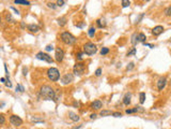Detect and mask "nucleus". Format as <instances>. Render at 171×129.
<instances>
[{"instance_id": "obj_5", "label": "nucleus", "mask_w": 171, "mask_h": 129, "mask_svg": "<svg viewBox=\"0 0 171 129\" xmlns=\"http://www.w3.org/2000/svg\"><path fill=\"white\" fill-rule=\"evenodd\" d=\"M35 58L39 59V60H43V62H46L48 64H52V62H53L51 56H49L47 53H43V52H39V53L35 55Z\"/></svg>"}, {"instance_id": "obj_38", "label": "nucleus", "mask_w": 171, "mask_h": 129, "mask_svg": "<svg viewBox=\"0 0 171 129\" xmlns=\"http://www.w3.org/2000/svg\"><path fill=\"white\" fill-rule=\"evenodd\" d=\"M52 50H53V45L52 44H49V45H47L46 47H45V51H46V52H50Z\"/></svg>"}, {"instance_id": "obj_15", "label": "nucleus", "mask_w": 171, "mask_h": 129, "mask_svg": "<svg viewBox=\"0 0 171 129\" xmlns=\"http://www.w3.org/2000/svg\"><path fill=\"white\" fill-rule=\"evenodd\" d=\"M96 26L98 28H105L106 27V20L105 19H98L97 21H96Z\"/></svg>"}, {"instance_id": "obj_9", "label": "nucleus", "mask_w": 171, "mask_h": 129, "mask_svg": "<svg viewBox=\"0 0 171 129\" xmlns=\"http://www.w3.org/2000/svg\"><path fill=\"white\" fill-rule=\"evenodd\" d=\"M74 80V76L72 73H65L63 76L61 77V83L63 84V85H67L70 83H72Z\"/></svg>"}, {"instance_id": "obj_28", "label": "nucleus", "mask_w": 171, "mask_h": 129, "mask_svg": "<svg viewBox=\"0 0 171 129\" xmlns=\"http://www.w3.org/2000/svg\"><path fill=\"white\" fill-rule=\"evenodd\" d=\"M136 52H137L136 47H133L131 51L127 52V56H133V55H135V54H136Z\"/></svg>"}, {"instance_id": "obj_20", "label": "nucleus", "mask_w": 171, "mask_h": 129, "mask_svg": "<svg viewBox=\"0 0 171 129\" xmlns=\"http://www.w3.org/2000/svg\"><path fill=\"white\" fill-rule=\"evenodd\" d=\"M15 4H22V5H30V1H26V0H15Z\"/></svg>"}, {"instance_id": "obj_3", "label": "nucleus", "mask_w": 171, "mask_h": 129, "mask_svg": "<svg viewBox=\"0 0 171 129\" xmlns=\"http://www.w3.org/2000/svg\"><path fill=\"white\" fill-rule=\"evenodd\" d=\"M47 77L51 82H57L60 79V72L57 68H49L47 70Z\"/></svg>"}, {"instance_id": "obj_12", "label": "nucleus", "mask_w": 171, "mask_h": 129, "mask_svg": "<svg viewBox=\"0 0 171 129\" xmlns=\"http://www.w3.org/2000/svg\"><path fill=\"white\" fill-rule=\"evenodd\" d=\"M27 29H28L30 32H32V33H37L40 30V26L35 25V24H30V25L27 26Z\"/></svg>"}, {"instance_id": "obj_37", "label": "nucleus", "mask_w": 171, "mask_h": 129, "mask_svg": "<svg viewBox=\"0 0 171 129\" xmlns=\"http://www.w3.org/2000/svg\"><path fill=\"white\" fill-rule=\"evenodd\" d=\"M64 3H65L64 0H58V1H57V7H63Z\"/></svg>"}, {"instance_id": "obj_40", "label": "nucleus", "mask_w": 171, "mask_h": 129, "mask_svg": "<svg viewBox=\"0 0 171 129\" xmlns=\"http://www.w3.org/2000/svg\"><path fill=\"white\" fill-rule=\"evenodd\" d=\"M4 71H5V75H6V79L9 80V76H10V73H9V71H8V67H6V65H4Z\"/></svg>"}, {"instance_id": "obj_6", "label": "nucleus", "mask_w": 171, "mask_h": 129, "mask_svg": "<svg viewBox=\"0 0 171 129\" xmlns=\"http://www.w3.org/2000/svg\"><path fill=\"white\" fill-rule=\"evenodd\" d=\"M73 72L75 75H78V76L83 75L85 73V65L83 63H77L73 68Z\"/></svg>"}, {"instance_id": "obj_45", "label": "nucleus", "mask_w": 171, "mask_h": 129, "mask_svg": "<svg viewBox=\"0 0 171 129\" xmlns=\"http://www.w3.org/2000/svg\"><path fill=\"white\" fill-rule=\"evenodd\" d=\"M145 45H146V46H149L150 48H153V47H154V45H152V44H149V43H145Z\"/></svg>"}, {"instance_id": "obj_32", "label": "nucleus", "mask_w": 171, "mask_h": 129, "mask_svg": "<svg viewBox=\"0 0 171 129\" xmlns=\"http://www.w3.org/2000/svg\"><path fill=\"white\" fill-rule=\"evenodd\" d=\"M47 7H48V8H50V9H52V10H55V9L57 8V3H53V2H48V3H47Z\"/></svg>"}, {"instance_id": "obj_36", "label": "nucleus", "mask_w": 171, "mask_h": 129, "mask_svg": "<svg viewBox=\"0 0 171 129\" xmlns=\"http://www.w3.org/2000/svg\"><path fill=\"white\" fill-rule=\"evenodd\" d=\"M4 123H5V117H4L3 114H1V115H0V124L4 125Z\"/></svg>"}, {"instance_id": "obj_25", "label": "nucleus", "mask_w": 171, "mask_h": 129, "mask_svg": "<svg viewBox=\"0 0 171 129\" xmlns=\"http://www.w3.org/2000/svg\"><path fill=\"white\" fill-rule=\"evenodd\" d=\"M86 54L85 53H81V52H79V53H77V55H76V58H77V60H79V62H81V60L84 59V56H85Z\"/></svg>"}, {"instance_id": "obj_41", "label": "nucleus", "mask_w": 171, "mask_h": 129, "mask_svg": "<svg viewBox=\"0 0 171 129\" xmlns=\"http://www.w3.org/2000/svg\"><path fill=\"white\" fill-rule=\"evenodd\" d=\"M5 86H6V87H9V88H11V87H12V83L10 82V80H8V81H6Z\"/></svg>"}, {"instance_id": "obj_35", "label": "nucleus", "mask_w": 171, "mask_h": 129, "mask_svg": "<svg viewBox=\"0 0 171 129\" xmlns=\"http://www.w3.org/2000/svg\"><path fill=\"white\" fill-rule=\"evenodd\" d=\"M165 13H166L167 16H171V5L168 7V8L166 9V10H165Z\"/></svg>"}, {"instance_id": "obj_46", "label": "nucleus", "mask_w": 171, "mask_h": 129, "mask_svg": "<svg viewBox=\"0 0 171 129\" xmlns=\"http://www.w3.org/2000/svg\"><path fill=\"white\" fill-rule=\"evenodd\" d=\"M25 27H26V25H25V23H24V22H22V24H20V28H22V29H24Z\"/></svg>"}, {"instance_id": "obj_1", "label": "nucleus", "mask_w": 171, "mask_h": 129, "mask_svg": "<svg viewBox=\"0 0 171 129\" xmlns=\"http://www.w3.org/2000/svg\"><path fill=\"white\" fill-rule=\"evenodd\" d=\"M40 96L44 100H56V91L49 85H43L40 88Z\"/></svg>"}, {"instance_id": "obj_42", "label": "nucleus", "mask_w": 171, "mask_h": 129, "mask_svg": "<svg viewBox=\"0 0 171 129\" xmlns=\"http://www.w3.org/2000/svg\"><path fill=\"white\" fill-rule=\"evenodd\" d=\"M10 9H11V10H12V11H14V12H15V13H16L17 15H19V11H18V10H17V9H15L14 7H11Z\"/></svg>"}, {"instance_id": "obj_33", "label": "nucleus", "mask_w": 171, "mask_h": 129, "mask_svg": "<svg viewBox=\"0 0 171 129\" xmlns=\"http://www.w3.org/2000/svg\"><path fill=\"white\" fill-rule=\"evenodd\" d=\"M134 67H135V64L134 63H129L127 65V67H126V70L127 71H131V70H133V69H134Z\"/></svg>"}, {"instance_id": "obj_24", "label": "nucleus", "mask_w": 171, "mask_h": 129, "mask_svg": "<svg viewBox=\"0 0 171 129\" xmlns=\"http://www.w3.org/2000/svg\"><path fill=\"white\" fill-rule=\"evenodd\" d=\"M88 34H89V37H94V34H95V28L94 27H90L89 30H88Z\"/></svg>"}, {"instance_id": "obj_18", "label": "nucleus", "mask_w": 171, "mask_h": 129, "mask_svg": "<svg viewBox=\"0 0 171 129\" xmlns=\"http://www.w3.org/2000/svg\"><path fill=\"white\" fill-rule=\"evenodd\" d=\"M131 42H132V44L135 46L138 43V33L137 32H135L133 36H132V40H131Z\"/></svg>"}, {"instance_id": "obj_34", "label": "nucleus", "mask_w": 171, "mask_h": 129, "mask_svg": "<svg viewBox=\"0 0 171 129\" xmlns=\"http://www.w3.org/2000/svg\"><path fill=\"white\" fill-rule=\"evenodd\" d=\"M102 71H103L102 68H97L96 70H95V75H96V76H101V75H102Z\"/></svg>"}, {"instance_id": "obj_14", "label": "nucleus", "mask_w": 171, "mask_h": 129, "mask_svg": "<svg viewBox=\"0 0 171 129\" xmlns=\"http://www.w3.org/2000/svg\"><path fill=\"white\" fill-rule=\"evenodd\" d=\"M131 98H132V94L131 93L125 94V96L123 97V103H124L125 106H129L131 105V102H132Z\"/></svg>"}, {"instance_id": "obj_47", "label": "nucleus", "mask_w": 171, "mask_h": 129, "mask_svg": "<svg viewBox=\"0 0 171 129\" xmlns=\"http://www.w3.org/2000/svg\"><path fill=\"white\" fill-rule=\"evenodd\" d=\"M1 83H3V84H5V83H6V81H5L4 77H1Z\"/></svg>"}, {"instance_id": "obj_13", "label": "nucleus", "mask_w": 171, "mask_h": 129, "mask_svg": "<svg viewBox=\"0 0 171 129\" xmlns=\"http://www.w3.org/2000/svg\"><path fill=\"white\" fill-rule=\"evenodd\" d=\"M102 107H103V103L101 100H94L91 103V109H93V110H100V109H102Z\"/></svg>"}, {"instance_id": "obj_4", "label": "nucleus", "mask_w": 171, "mask_h": 129, "mask_svg": "<svg viewBox=\"0 0 171 129\" xmlns=\"http://www.w3.org/2000/svg\"><path fill=\"white\" fill-rule=\"evenodd\" d=\"M96 52H97V47L92 42H87L86 44L84 45V53L86 55L91 56V55H94Z\"/></svg>"}, {"instance_id": "obj_10", "label": "nucleus", "mask_w": 171, "mask_h": 129, "mask_svg": "<svg viewBox=\"0 0 171 129\" xmlns=\"http://www.w3.org/2000/svg\"><path fill=\"white\" fill-rule=\"evenodd\" d=\"M166 85H167V79L165 76L160 77V79L157 81V88H158V90H163L166 87Z\"/></svg>"}, {"instance_id": "obj_17", "label": "nucleus", "mask_w": 171, "mask_h": 129, "mask_svg": "<svg viewBox=\"0 0 171 129\" xmlns=\"http://www.w3.org/2000/svg\"><path fill=\"white\" fill-rule=\"evenodd\" d=\"M57 22H58V25L60 26V27H63V26L66 25L67 20H66V17H65V16H62V17H59V19L57 20Z\"/></svg>"}, {"instance_id": "obj_30", "label": "nucleus", "mask_w": 171, "mask_h": 129, "mask_svg": "<svg viewBox=\"0 0 171 129\" xmlns=\"http://www.w3.org/2000/svg\"><path fill=\"white\" fill-rule=\"evenodd\" d=\"M121 3H122V7L123 8H126V7H129L131 1H128V0H122Z\"/></svg>"}, {"instance_id": "obj_44", "label": "nucleus", "mask_w": 171, "mask_h": 129, "mask_svg": "<svg viewBox=\"0 0 171 129\" xmlns=\"http://www.w3.org/2000/svg\"><path fill=\"white\" fill-rule=\"evenodd\" d=\"M90 118H91V119H95L96 118V114L94 113V114H91V115H90Z\"/></svg>"}, {"instance_id": "obj_23", "label": "nucleus", "mask_w": 171, "mask_h": 129, "mask_svg": "<svg viewBox=\"0 0 171 129\" xmlns=\"http://www.w3.org/2000/svg\"><path fill=\"white\" fill-rule=\"evenodd\" d=\"M31 122H34V123H44V119L41 118V117H38V116H33V117H31Z\"/></svg>"}, {"instance_id": "obj_16", "label": "nucleus", "mask_w": 171, "mask_h": 129, "mask_svg": "<svg viewBox=\"0 0 171 129\" xmlns=\"http://www.w3.org/2000/svg\"><path fill=\"white\" fill-rule=\"evenodd\" d=\"M69 117H70L71 120H73V122H78V120L80 119L79 115L74 113V112H69Z\"/></svg>"}, {"instance_id": "obj_19", "label": "nucleus", "mask_w": 171, "mask_h": 129, "mask_svg": "<svg viewBox=\"0 0 171 129\" xmlns=\"http://www.w3.org/2000/svg\"><path fill=\"white\" fill-rule=\"evenodd\" d=\"M113 112L110 111V110H102L100 112V115L101 116H108V115H112Z\"/></svg>"}, {"instance_id": "obj_8", "label": "nucleus", "mask_w": 171, "mask_h": 129, "mask_svg": "<svg viewBox=\"0 0 171 129\" xmlns=\"http://www.w3.org/2000/svg\"><path fill=\"white\" fill-rule=\"evenodd\" d=\"M10 123L15 127H18V126L23 125V119L17 115H11L10 116Z\"/></svg>"}, {"instance_id": "obj_39", "label": "nucleus", "mask_w": 171, "mask_h": 129, "mask_svg": "<svg viewBox=\"0 0 171 129\" xmlns=\"http://www.w3.org/2000/svg\"><path fill=\"white\" fill-rule=\"evenodd\" d=\"M112 116H114V117H121L122 114L120 113V112H113V113H112Z\"/></svg>"}, {"instance_id": "obj_22", "label": "nucleus", "mask_w": 171, "mask_h": 129, "mask_svg": "<svg viewBox=\"0 0 171 129\" xmlns=\"http://www.w3.org/2000/svg\"><path fill=\"white\" fill-rule=\"evenodd\" d=\"M146 93H140L139 94V102L141 103V105H143L145 103V101H146Z\"/></svg>"}, {"instance_id": "obj_27", "label": "nucleus", "mask_w": 171, "mask_h": 129, "mask_svg": "<svg viewBox=\"0 0 171 129\" xmlns=\"http://www.w3.org/2000/svg\"><path fill=\"white\" fill-rule=\"evenodd\" d=\"M16 91H19V93H24L25 91V88H24V86L22 84H17L16 86Z\"/></svg>"}, {"instance_id": "obj_2", "label": "nucleus", "mask_w": 171, "mask_h": 129, "mask_svg": "<svg viewBox=\"0 0 171 129\" xmlns=\"http://www.w3.org/2000/svg\"><path fill=\"white\" fill-rule=\"evenodd\" d=\"M61 41L63 42L64 44H66V45H73V44H75V43H76L77 39L71 32L64 31V32L61 33Z\"/></svg>"}, {"instance_id": "obj_26", "label": "nucleus", "mask_w": 171, "mask_h": 129, "mask_svg": "<svg viewBox=\"0 0 171 129\" xmlns=\"http://www.w3.org/2000/svg\"><path fill=\"white\" fill-rule=\"evenodd\" d=\"M108 53H109V48H108V47H103V48L101 50V55H102V56H105V55H107Z\"/></svg>"}, {"instance_id": "obj_31", "label": "nucleus", "mask_w": 171, "mask_h": 129, "mask_svg": "<svg viewBox=\"0 0 171 129\" xmlns=\"http://www.w3.org/2000/svg\"><path fill=\"white\" fill-rule=\"evenodd\" d=\"M5 21L9 23V22H10V23H14V20L12 19V16H11V14H6L5 15Z\"/></svg>"}, {"instance_id": "obj_21", "label": "nucleus", "mask_w": 171, "mask_h": 129, "mask_svg": "<svg viewBox=\"0 0 171 129\" xmlns=\"http://www.w3.org/2000/svg\"><path fill=\"white\" fill-rule=\"evenodd\" d=\"M146 40H147V37H146V34L145 33H138V42H143V43H146Z\"/></svg>"}, {"instance_id": "obj_11", "label": "nucleus", "mask_w": 171, "mask_h": 129, "mask_svg": "<svg viewBox=\"0 0 171 129\" xmlns=\"http://www.w3.org/2000/svg\"><path fill=\"white\" fill-rule=\"evenodd\" d=\"M164 32V27L163 26H155L154 28L152 29V34L153 36H155V37H158L160 33H163Z\"/></svg>"}, {"instance_id": "obj_29", "label": "nucleus", "mask_w": 171, "mask_h": 129, "mask_svg": "<svg viewBox=\"0 0 171 129\" xmlns=\"http://www.w3.org/2000/svg\"><path fill=\"white\" fill-rule=\"evenodd\" d=\"M145 15H146V13H141L138 17H137V19H136V24H139L141 21H142V19H143V17H145Z\"/></svg>"}, {"instance_id": "obj_7", "label": "nucleus", "mask_w": 171, "mask_h": 129, "mask_svg": "<svg viewBox=\"0 0 171 129\" xmlns=\"http://www.w3.org/2000/svg\"><path fill=\"white\" fill-rule=\"evenodd\" d=\"M63 58H64V51L62 50L61 47H56V50H55V59H56V62L61 63L62 60H63Z\"/></svg>"}, {"instance_id": "obj_43", "label": "nucleus", "mask_w": 171, "mask_h": 129, "mask_svg": "<svg viewBox=\"0 0 171 129\" xmlns=\"http://www.w3.org/2000/svg\"><path fill=\"white\" fill-rule=\"evenodd\" d=\"M27 72H28V69H27L26 67H24V68H23V74H24V76L27 75Z\"/></svg>"}]
</instances>
